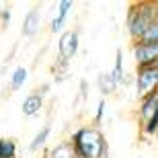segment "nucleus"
<instances>
[{"instance_id":"obj_1","label":"nucleus","mask_w":158,"mask_h":158,"mask_svg":"<svg viewBox=\"0 0 158 158\" xmlns=\"http://www.w3.org/2000/svg\"><path fill=\"white\" fill-rule=\"evenodd\" d=\"M78 158H109V144L99 125H82L70 135Z\"/></svg>"},{"instance_id":"obj_20","label":"nucleus","mask_w":158,"mask_h":158,"mask_svg":"<svg viewBox=\"0 0 158 158\" xmlns=\"http://www.w3.org/2000/svg\"><path fill=\"white\" fill-rule=\"evenodd\" d=\"M35 93H37V94H41V97H45V94L49 93V84H47V82H45V84H41V86L37 88Z\"/></svg>"},{"instance_id":"obj_17","label":"nucleus","mask_w":158,"mask_h":158,"mask_svg":"<svg viewBox=\"0 0 158 158\" xmlns=\"http://www.w3.org/2000/svg\"><path fill=\"white\" fill-rule=\"evenodd\" d=\"M105 109H107V101L101 99L99 105H97V113H94V119H93V125H99L101 119H103V115H105Z\"/></svg>"},{"instance_id":"obj_6","label":"nucleus","mask_w":158,"mask_h":158,"mask_svg":"<svg viewBox=\"0 0 158 158\" xmlns=\"http://www.w3.org/2000/svg\"><path fill=\"white\" fill-rule=\"evenodd\" d=\"M158 115V93L150 94L146 99H140V107H138V119H140V127L146 125L150 119Z\"/></svg>"},{"instance_id":"obj_7","label":"nucleus","mask_w":158,"mask_h":158,"mask_svg":"<svg viewBox=\"0 0 158 158\" xmlns=\"http://www.w3.org/2000/svg\"><path fill=\"white\" fill-rule=\"evenodd\" d=\"M41 29V12L39 8H31L23 19V25H21V33L25 37H35Z\"/></svg>"},{"instance_id":"obj_18","label":"nucleus","mask_w":158,"mask_h":158,"mask_svg":"<svg viewBox=\"0 0 158 158\" xmlns=\"http://www.w3.org/2000/svg\"><path fill=\"white\" fill-rule=\"evenodd\" d=\"M0 21H2V27H8L10 23V8H4V10H0Z\"/></svg>"},{"instance_id":"obj_3","label":"nucleus","mask_w":158,"mask_h":158,"mask_svg":"<svg viewBox=\"0 0 158 158\" xmlns=\"http://www.w3.org/2000/svg\"><path fill=\"white\" fill-rule=\"evenodd\" d=\"M134 82L138 99H146L150 94L158 93V64L138 66L134 74Z\"/></svg>"},{"instance_id":"obj_2","label":"nucleus","mask_w":158,"mask_h":158,"mask_svg":"<svg viewBox=\"0 0 158 158\" xmlns=\"http://www.w3.org/2000/svg\"><path fill=\"white\" fill-rule=\"evenodd\" d=\"M156 21H158V2H152V0L134 2V4L129 6L127 19H125V29H127V35L131 37V43L140 41L142 35Z\"/></svg>"},{"instance_id":"obj_13","label":"nucleus","mask_w":158,"mask_h":158,"mask_svg":"<svg viewBox=\"0 0 158 158\" xmlns=\"http://www.w3.org/2000/svg\"><path fill=\"white\" fill-rule=\"evenodd\" d=\"M27 76H29L27 68H23V66L15 68V72L10 74V88L12 90H21V86L27 82Z\"/></svg>"},{"instance_id":"obj_19","label":"nucleus","mask_w":158,"mask_h":158,"mask_svg":"<svg viewBox=\"0 0 158 158\" xmlns=\"http://www.w3.org/2000/svg\"><path fill=\"white\" fill-rule=\"evenodd\" d=\"M80 99H88V84H86V80H80Z\"/></svg>"},{"instance_id":"obj_11","label":"nucleus","mask_w":158,"mask_h":158,"mask_svg":"<svg viewBox=\"0 0 158 158\" xmlns=\"http://www.w3.org/2000/svg\"><path fill=\"white\" fill-rule=\"evenodd\" d=\"M97 86H99L101 94H103V99H105V97H109V94H113L115 90H117L119 84L113 80L111 72H101L99 76H97Z\"/></svg>"},{"instance_id":"obj_5","label":"nucleus","mask_w":158,"mask_h":158,"mask_svg":"<svg viewBox=\"0 0 158 158\" xmlns=\"http://www.w3.org/2000/svg\"><path fill=\"white\" fill-rule=\"evenodd\" d=\"M58 12H56V17H52V21H49V31L52 33H64V27H66V21H68V17H70L72 8H74V2L72 0H62V2H58Z\"/></svg>"},{"instance_id":"obj_4","label":"nucleus","mask_w":158,"mask_h":158,"mask_svg":"<svg viewBox=\"0 0 158 158\" xmlns=\"http://www.w3.org/2000/svg\"><path fill=\"white\" fill-rule=\"evenodd\" d=\"M80 47V37H78V29H66L58 41V58L70 62L74 56L78 53Z\"/></svg>"},{"instance_id":"obj_10","label":"nucleus","mask_w":158,"mask_h":158,"mask_svg":"<svg viewBox=\"0 0 158 158\" xmlns=\"http://www.w3.org/2000/svg\"><path fill=\"white\" fill-rule=\"evenodd\" d=\"M43 158H78V156L74 152V148H72L70 140H64L60 144H56L53 148H49Z\"/></svg>"},{"instance_id":"obj_16","label":"nucleus","mask_w":158,"mask_h":158,"mask_svg":"<svg viewBox=\"0 0 158 158\" xmlns=\"http://www.w3.org/2000/svg\"><path fill=\"white\" fill-rule=\"evenodd\" d=\"M140 41L142 43H158V21L144 33V35H142Z\"/></svg>"},{"instance_id":"obj_15","label":"nucleus","mask_w":158,"mask_h":158,"mask_svg":"<svg viewBox=\"0 0 158 158\" xmlns=\"http://www.w3.org/2000/svg\"><path fill=\"white\" fill-rule=\"evenodd\" d=\"M68 68H70V62L58 58V60H56V64H53V74H56L53 80H56V82L66 80V76H68Z\"/></svg>"},{"instance_id":"obj_8","label":"nucleus","mask_w":158,"mask_h":158,"mask_svg":"<svg viewBox=\"0 0 158 158\" xmlns=\"http://www.w3.org/2000/svg\"><path fill=\"white\" fill-rule=\"evenodd\" d=\"M43 109V97L37 93H31L25 97L23 105H21V111H23L25 117H35L37 113Z\"/></svg>"},{"instance_id":"obj_14","label":"nucleus","mask_w":158,"mask_h":158,"mask_svg":"<svg viewBox=\"0 0 158 158\" xmlns=\"http://www.w3.org/2000/svg\"><path fill=\"white\" fill-rule=\"evenodd\" d=\"M0 158H17V142L10 138H0Z\"/></svg>"},{"instance_id":"obj_12","label":"nucleus","mask_w":158,"mask_h":158,"mask_svg":"<svg viewBox=\"0 0 158 158\" xmlns=\"http://www.w3.org/2000/svg\"><path fill=\"white\" fill-rule=\"evenodd\" d=\"M49 134H52V125L47 123V125H43V127L39 129L35 134V138L31 140V144H29V150L31 152H37V150H41V148L45 146V142L49 140Z\"/></svg>"},{"instance_id":"obj_9","label":"nucleus","mask_w":158,"mask_h":158,"mask_svg":"<svg viewBox=\"0 0 158 158\" xmlns=\"http://www.w3.org/2000/svg\"><path fill=\"white\" fill-rule=\"evenodd\" d=\"M109 72H111L113 80L117 82L119 86H125V84L131 82V76H127V74H125V68H123V52L121 49L115 52V64H113V68Z\"/></svg>"}]
</instances>
